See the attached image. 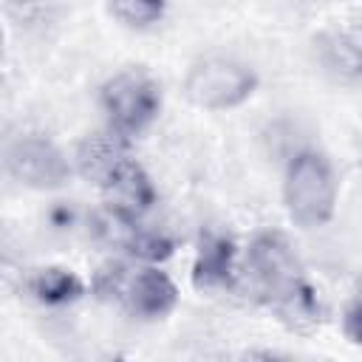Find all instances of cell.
Masks as SVG:
<instances>
[{
  "instance_id": "1",
  "label": "cell",
  "mask_w": 362,
  "mask_h": 362,
  "mask_svg": "<svg viewBox=\"0 0 362 362\" xmlns=\"http://www.w3.org/2000/svg\"><path fill=\"white\" fill-rule=\"evenodd\" d=\"M246 274L252 291L291 331H311L320 322L317 291L283 232H257L246 252Z\"/></svg>"
},
{
  "instance_id": "2",
  "label": "cell",
  "mask_w": 362,
  "mask_h": 362,
  "mask_svg": "<svg viewBox=\"0 0 362 362\" xmlns=\"http://www.w3.org/2000/svg\"><path fill=\"white\" fill-rule=\"evenodd\" d=\"M339 181L325 153L305 147L297 150L283 175V204L288 218L303 229L325 226L337 212Z\"/></svg>"
},
{
  "instance_id": "3",
  "label": "cell",
  "mask_w": 362,
  "mask_h": 362,
  "mask_svg": "<svg viewBox=\"0 0 362 362\" xmlns=\"http://www.w3.org/2000/svg\"><path fill=\"white\" fill-rule=\"evenodd\" d=\"M96 291L107 300H116L127 314L139 320H164L178 305V288L173 277L156 263L105 266L96 274Z\"/></svg>"
},
{
  "instance_id": "4",
  "label": "cell",
  "mask_w": 362,
  "mask_h": 362,
  "mask_svg": "<svg viewBox=\"0 0 362 362\" xmlns=\"http://www.w3.org/2000/svg\"><path fill=\"white\" fill-rule=\"evenodd\" d=\"M99 105L107 119V130L122 139L144 133L161 113V88L141 68H124L113 74L102 90Z\"/></svg>"
},
{
  "instance_id": "5",
  "label": "cell",
  "mask_w": 362,
  "mask_h": 362,
  "mask_svg": "<svg viewBox=\"0 0 362 362\" xmlns=\"http://www.w3.org/2000/svg\"><path fill=\"white\" fill-rule=\"evenodd\" d=\"M257 88V74L223 54L201 57L189 65L184 76V96L201 110H232L240 107Z\"/></svg>"
},
{
  "instance_id": "6",
  "label": "cell",
  "mask_w": 362,
  "mask_h": 362,
  "mask_svg": "<svg viewBox=\"0 0 362 362\" xmlns=\"http://www.w3.org/2000/svg\"><path fill=\"white\" fill-rule=\"evenodd\" d=\"M6 173L31 189H57L71 178L65 153L40 133H20L6 144Z\"/></svg>"
},
{
  "instance_id": "7",
  "label": "cell",
  "mask_w": 362,
  "mask_h": 362,
  "mask_svg": "<svg viewBox=\"0 0 362 362\" xmlns=\"http://www.w3.org/2000/svg\"><path fill=\"white\" fill-rule=\"evenodd\" d=\"M99 189H102L107 215H113L119 221L139 223L156 204V187H153L150 175L144 173L141 164H136L127 156L102 178Z\"/></svg>"
},
{
  "instance_id": "8",
  "label": "cell",
  "mask_w": 362,
  "mask_h": 362,
  "mask_svg": "<svg viewBox=\"0 0 362 362\" xmlns=\"http://www.w3.org/2000/svg\"><path fill=\"white\" fill-rule=\"evenodd\" d=\"M314 54L334 82H362V25L322 31L314 40Z\"/></svg>"
},
{
  "instance_id": "9",
  "label": "cell",
  "mask_w": 362,
  "mask_h": 362,
  "mask_svg": "<svg viewBox=\"0 0 362 362\" xmlns=\"http://www.w3.org/2000/svg\"><path fill=\"white\" fill-rule=\"evenodd\" d=\"M235 277V240L221 229H206L192 263V283L198 288H221Z\"/></svg>"
},
{
  "instance_id": "10",
  "label": "cell",
  "mask_w": 362,
  "mask_h": 362,
  "mask_svg": "<svg viewBox=\"0 0 362 362\" xmlns=\"http://www.w3.org/2000/svg\"><path fill=\"white\" fill-rule=\"evenodd\" d=\"M25 288L34 300L45 303V305H65L82 297L85 286L82 280L71 272V269H59V266H48V269H37L28 280Z\"/></svg>"
},
{
  "instance_id": "11",
  "label": "cell",
  "mask_w": 362,
  "mask_h": 362,
  "mask_svg": "<svg viewBox=\"0 0 362 362\" xmlns=\"http://www.w3.org/2000/svg\"><path fill=\"white\" fill-rule=\"evenodd\" d=\"M110 14L130 28H150L164 17L167 0H107Z\"/></svg>"
},
{
  "instance_id": "12",
  "label": "cell",
  "mask_w": 362,
  "mask_h": 362,
  "mask_svg": "<svg viewBox=\"0 0 362 362\" xmlns=\"http://www.w3.org/2000/svg\"><path fill=\"white\" fill-rule=\"evenodd\" d=\"M6 14L23 28H42L57 14V0H6Z\"/></svg>"
},
{
  "instance_id": "13",
  "label": "cell",
  "mask_w": 362,
  "mask_h": 362,
  "mask_svg": "<svg viewBox=\"0 0 362 362\" xmlns=\"http://www.w3.org/2000/svg\"><path fill=\"white\" fill-rule=\"evenodd\" d=\"M342 334H345V339H351L354 345L362 348V288L354 294V300L348 303V308L342 314Z\"/></svg>"
}]
</instances>
